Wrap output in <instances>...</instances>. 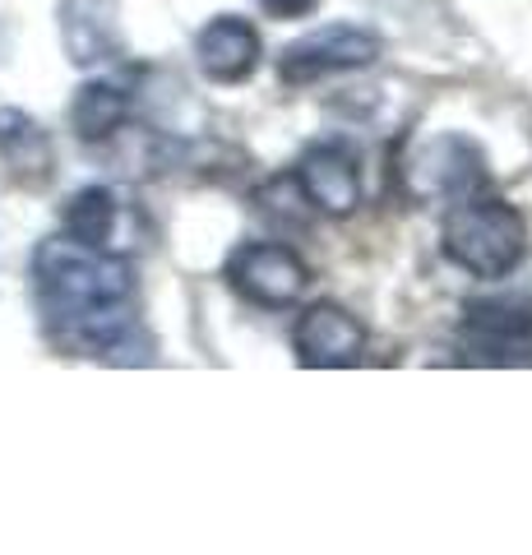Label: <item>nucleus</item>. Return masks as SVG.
I'll return each instance as SVG.
<instances>
[{"label":"nucleus","mask_w":532,"mask_h":555,"mask_svg":"<svg viewBox=\"0 0 532 555\" xmlns=\"http://www.w3.org/2000/svg\"><path fill=\"white\" fill-rule=\"evenodd\" d=\"M130 116V93L121 89L116 79H93L83 83L70 102V130L83 139V144H102L112 139L116 130L126 126Z\"/></svg>","instance_id":"nucleus-12"},{"label":"nucleus","mask_w":532,"mask_h":555,"mask_svg":"<svg viewBox=\"0 0 532 555\" xmlns=\"http://www.w3.org/2000/svg\"><path fill=\"white\" fill-rule=\"evenodd\" d=\"M0 163L14 181L24 185H47L56 171V149L42 120H33L24 107H0Z\"/></svg>","instance_id":"nucleus-11"},{"label":"nucleus","mask_w":532,"mask_h":555,"mask_svg":"<svg viewBox=\"0 0 532 555\" xmlns=\"http://www.w3.org/2000/svg\"><path fill=\"white\" fill-rule=\"evenodd\" d=\"M291 352H297V361L311 371L356 366L366 352V328L342 306H329V301L306 306L297 315V324H291Z\"/></svg>","instance_id":"nucleus-7"},{"label":"nucleus","mask_w":532,"mask_h":555,"mask_svg":"<svg viewBox=\"0 0 532 555\" xmlns=\"http://www.w3.org/2000/svg\"><path fill=\"white\" fill-rule=\"evenodd\" d=\"M56 20H61L65 56H70L79 69L126 61L121 5H116V0H61Z\"/></svg>","instance_id":"nucleus-9"},{"label":"nucleus","mask_w":532,"mask_h":555,"mask_svg":"<svg viewBox=\"0 0 532 555\" xmlns=\"http://www.w3.org/2000/svg\"><path fill=\"white\" fill-rule=\"evenodd\" d=\"M33 297L47 334L83 357L134 361V269L107 246L47 236L33 250Z\"/></svg>","instance_id":"nucleus-1"},{"label":"nucleus","mask_w":532,"mask_h":555,"mask_svg":"<svg viewBox=\"0 0 532 555\" xmlns=\"http://www.w3.org/2000/svg\"><path fill=\"white\" fill-rule=\"evenodd\" d=\"M297 185L320 214L329 218H348L362 204V158L352 153V144L342 139H324L311 144L297 163Z\"/></svg>","instance_id":"nucleus-8"},{"label":"nucleus","mask_w":532,"mask_h":555,"mask_svg":"<svg viewBox=\"0 0 532 555\" xmlns=\"http://www.w3.org/2000/svg\"><path fill=\"white\" fill-rule=\"evenodd\" d=\"M195 61L204 69V79L213 83H246L260 65V33L236 14H218L199 28L195 38Z\"/></svg>","instance_id":"nucleus-10"},{"label":"nucleus","mask_w":532,"mask_h":555,"mask_svg":"<svg viewBox=\"0 0 532 555\" xmlns=\"http://www.w3.org/2000/svg\"><path fill=\"white\" fill-rule=\"evenodd\" d=\"M375 61H380V38H375L371 28L329 24V28L306 33V38L283 47L278 79L287 89H306V83H320L329 75H348V69H366Z\"/></svg>","instance_id":"nucleus-5"},{"label":"nucleus","mask_w":532,"mask_h":555,"mask_svg":"<svg viewBox=\"0 0 532 555\" xmlns=\"http://www.w3.org/2000/svg\"><path fill=\"white\" fill-rule=\"evenodd\" d=\"M228 283L242 292L250 306L264 310H283L291 306L311 283V269L301 264V255L278 241H250V246H236L228 259Z\"/></svg>","instance_id":"nucleus-6"},{"label":"nucleus","mask_w":532,"mask_h":555,"mask_svg":"<svg viewBox=\"0 0 532 555\" xmlns=\"http://www.w3.org/2000/svg\"><path fill=\"white\" fill-rule=\"evenodd\" d=\"M320 0H260V10L273 14V20H301V14H311Z\"/></svg>","instance_id":"nucleus-14"},{"label":"nucleus","mask_w":532,"mask_h":555,"mask_svg":"<svg viewBox=\"0 0 532 555\" xmlns=\"http://www.w3.org/2000/svg\"><path fill=\"white\" fill-rule=\"evenodd\" d=\"M399 181L417 204L426 199H468L486 185V158L468 134H436L399 163Z\"/></svg>","instance_id":"nucleus-4"},{"label":"nucleus","mask_w":532,"mask_h":555,"mask_svg":"<svg viewBox=\"0 0 532 555\" xmlns=\"http://www.w3.org/2000/svg\"><path fill=\"white\" fill-rule=\"evenodd\" d=\"M463 352L482 366H532V287L463 306Z\"/></svg>","instance_id":"nucleus-3"},{"label":"nucleus","mask_w":532,"mask_h":555,"mask_svg":"<svg viewBox=\"0 0 532 555\" xmlns=\"http://www.w3.org/2000/svg\"><path fill=\"white\" fill-rule=\"evenodd\" d=\"M116 218H121V199H116L107 185H83L70 195V204H65L61 228H65V236L83 241V246H107L112 250Z\"/></svg>","instance_id":"nucleus-13"},{"label":"nucleus","mask_w":532,"mask_h":555,"mask_svg":"<svg viewBox=\"0 0 532 555\" xmlns=\"http://www.w3.org/2000/svg\"><path fill=\"white\" fill-rule=\"evenodd\" d=\"M440 246L450 255V264H458L463 273L501 283V278H509L523 264L528 222L509 199H495L477 190L468 199H454L450 218L440 228Z\"/></svg>","instance_id":"nucleus-2"}]
</instances>
